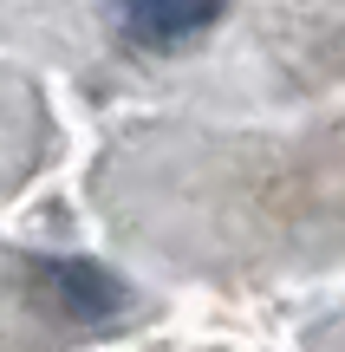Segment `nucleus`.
<instances>
[{
	"label": "nucleus",
	"instance_id": "1",
	"mask_svg": "<svg viewBox=\"0 0 345 352\" xmlns=\"http://www.w3.org/2000/svg\"><path fill=\"white\" fill-rule=\"evenodd\" d=\"M222 7L228 0H117V20L143 46H182V39L209 33L222 20Z\"/></svg>",
	"mask_w": 345,
	"mask_h": 352
}]
</instances>
